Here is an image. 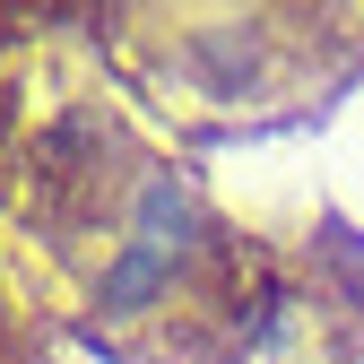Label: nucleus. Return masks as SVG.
<instances>
[{"instance_id":"f257e3e1","label":"nucleus","mask_w":364,"mask_h":364,"mask_svg":"<svg viewBox=\"0 0 364 364\" xmlns=\"http://www.w3.org/2000/svg\"><path fill=\"white\" fill-rule=\"evenodd\" d=\"M0 235L113 364H235L269 330V252L113 96H53L18 122Z\"/></svg>"},{"instance_id":"f03ea898","label":"nucleus","mask_w":364,"mask_h":364,"mask_svg":"<svg viewBox=\"0 0 364 364\" xmlns=\"http://www.w3.org/2000/svg\"><path fill=\"white\" fill-rule=\"evenodd\" d=\"M0 9L26 35H70L96 53H122V78L148 105H173L235 43H252L287 0H0Z\"/></svg>"},{"instance_id":"7ed1b4c3","label":"nucleus","mask_w":364,"mask_h":364,"mask_svg":"<svg viewBox=\"0 0 364 364\" xmlns=\"http://www.w3.org/2000/svg\"><path fill=\"white\" fill-rule=\"evenodd\" d=\"M0 364H53L43 347V295L18 287V243L0 235Z\"/></svg>"},{"instance_id":"20e7f679","label":"nucleus","mask_w":364,"mask_h":364,"mask_svg":"<svg viewBox=\"0 0 364 364\" xmlns=\"http://www.w3.org/2000/svg\"><path fill=\"white\" fill-rule=\"evenodd\" d=\"M26 43H35V35L0 9V148H9L18 122H26Z\"/></svg>"}]
</instances>
